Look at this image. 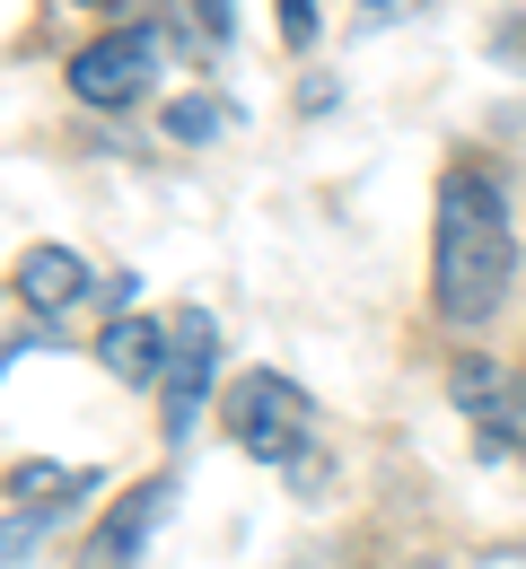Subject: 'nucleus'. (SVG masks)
<instances>
[{"label": "nucleus", "mask_w": 526, "mask_h": 569, "mask_svg": "<svg viewBox=\"0 0 526 569\" xmlns=\"http://www.w3.org/2000/svg\"><path fill=\"white\" fill-rule=\"evenodd\" d=\"M228 123V106H211V97H185V106H167V141H211Z\"/></svg>", "instance_id": "obj_9"}, {"label": "nucleus", "mask_w": 526, "mask_h": 569, "mask_svg": "<svg viewBox=\"0 0 526 569\" xmlns=\"http://www.w3.org/2000/svg\"><path fill=\"white\" fill-rule=\"evenodd\" d=\"M509 281H518L509 193L483 167H448L439 176V219H430V289H439V316L448 325H492Z\"/></svg>", "instance_id": "obj_1"}, {"label": "nucleus", "mask_w": 526, "mask_h": 569, "mask_svg": "<svg viewBox=\"0 0 526 569\" xmlns=\"http://www.w3.org/2000/svg\"><path fill=\"white\" fill-rule=\"evenodd\" d=\"M448 395H456V412L483 429V447H518V403H526V386L500 368V359H456V368H448Z\"/></svg>", "instance_id": "obj_5"}, {"label": "nucleus", "mask_w": 526, "mask_h": 569, "mask_svg": "<svg viewBox=\"0 0 526 569\" xmlns=\"http://www.w3.org/2000/svg\"><path fill=\"white\" fill-rule=\"evenodd\" d=\"M150 79H158V36L150 27H115V36H97V44L71 53V97L79 106H132Z\"/></svg>", "instance_id": "obj_4"}, {"label": "nucleus", "mask_w": 526, "mask_h": 569, "mask_svg": "<svg viewBox=\"0 0 526 569\" xmlns=\"http://www.w3.org/2000/svg\"><path fill=\"white\" fill-rule=\"evenodd\" d=\"M88 263H79L71 246H27V254H18V298H27V307H44V316H62V307H71V298H88Z\"/></svg>", "instance_id": "obj_8"}, {"label": "nucleus", "mask_w": 526, "mask_h": 569, "mask_svg": "<svg viewBox=\"0 0 526 569\" xmlns=\"http://www.w3.org/2000/svg\"><path fill=\"white\" fill-rule=\"evenodd\" d=\"M167 333H176V351H167V377H158V412H167V438H193L211 386H220V325L202 307H185Z\"/></svg>", "instance_id": "obj_3"}, {"label": "nucleus", "mask_w": 526, "mask_h": 569, "mask_svg": "<svg viewBox=\"0 0 526 569\" xmlns=\"http://www.w3.org/2000/svg\"><path fill=\"white\" fill-rule=\"evenodd\" d=\"M228 438L255 456V465H299L307 438H316V395H307L299 377H281V368H246L237 386H228Z\"/></svg>", "instance_id": "obj_2"}, {"label": "nucleus", "mask_w": 526, "mask_h": 569, "mask_svg": "<svg viewBox=\"0 0 526 569\" xmlns=\"http://www.w3.org/2000/svg\"><path fill=\"white\" fill-rule=\"evenodd\" d=\"M167 508H176V482H167V473H150V482H132V491L115 499V517L97 526V543H88V561H97V569H132V561H141V543L158 535V517H167Z\"/></svg>", "instance_id": "obj_6"}, {"label": "nucleus", "mask_w": 526, "mask_h": 569, "mask_svg": "<svg viewBox=\"0 0 526 569\" xmlns=\"http://www.w3.org/2000/svg\"><path fill=\"white\" fill-rule=\"evenodd\" d=\"M167 351H176V333H167V325H150V316H115V325L97 333V359H106L123 386H150V377H167Z\"/></svg>", "instance_id": "obj_7"}, {"label": "nucleus", "mask_w": 526, "mask_h": 569, "mask_svg": "<svg viewBox=\"0 0 526 569\" xmlns=\"http://www.w3.org/2000/svg\"><path fill=\"white\" fill-rule=\"evenodd\" d=\"M316 27H325V0H281V44H290V53L316 44Z\"/></svg>", "instance_id": "obj_10"}]
</instances>
